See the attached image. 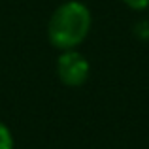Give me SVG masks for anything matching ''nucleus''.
I'll use <instances>...</instances> for the list:
<instances>
[{
  "instance_id": "obj_1",
  "label": "nucleus",
  "mask_w": 149,
  "mask_h": 149,
  "mask_svg": "<svg viewBox=\"0 0 149 149\" xmlns=\"http://www.w3.org/2000/svg\"><path fill=\"white\" fill-rule=\"evenodd\" d=\"M91 26V10L79 0H68L51 13L47 23V40L61 51L76 49L89 36Z\"/></svg>"
},
{
  "instance_id": "obj_2",
  "label": "nucleus",
  "mask_w": 149,
  "mask_h": 149,
  "mask_svg": "<svg viewBox=\"0 0 149 149\" xmlns=\"http://www.w3.org/2000/svg\"><path fill=\"white\" fill-rule=\"evenodd\" d=\"M91 64L76 49H66L57 58V76L66 87H81L89 79Z\"/></svg>"
},
{
  "instance_id": "obj_3",
  "label": "nucleus",
  "mask_w": 149,
  "mask_h": 149,
  "mask_svg": "<svg viewBox=\"0 0 149 149\" xmlns=\"http://www.w3.org/2000/svg\"><path fill=\"white\" fill-rule=\"evenodd\" d=\"M0 149H15V140L6 123L0 121Z\"/></svg>"
},
{
  "instance_id": "obj_4",
  "label": "nucleus",
  "mask_w": 149,
  "mask_h": 149,
  "mask_svg": "<svg viewBox=\"0 0 149 149\" xmlns=\"http://www.w3.org/2000/svg\"><path fill=\"white\" fill-rule=\"evenodd\" d=\"M134 36L138 38L140 42H149V21H147V19H142V21L136 23Z\"/></svg>"
},
{
  "instance_id": "obj_5",
  "label": "nucleus",
  "mask_w": 149,
  "mask_h": 149,
  "mask_svg": "<svg viewBox=\"0 0 149 149\" xmlns=\"http://www.w3.org/2000/svg\"><path fill=\"white\" fill-rule=\"evenodd\" d=\"M125 6H128L134 11H143L149 8V0H123Z\"/></svg>"
}]
</instances>
